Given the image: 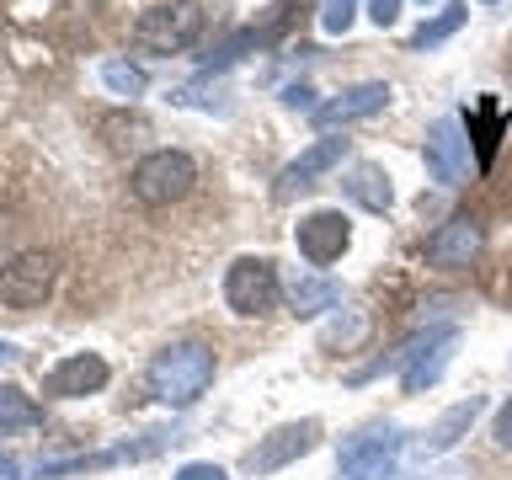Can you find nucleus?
<instances>
[{"label": "nucleus", "instance_id": "6", "mask_svg": "<svg viewBox=\"0 0 512 480\" xmlns=\"http://www.w3.org/2000/svg\"><path fill=\"white\" fill-rule=\"evenodd\" d=\"M278 299H283V278L267 256L230 262V272H224V304L235 315H267V310H278Z\"/></svg>", "mask_w": 512, "mask_h": 480}, {"label": "nucleus", "instance_id": "2", "mask_svg": "<svg viewBox=\"0 0 512 480\" xmlns=\"http://www.w3.org/2000/svg\"><path fill=\"white\" fill-rule=\"evenodd\" d=\"M192 187H198V160L187 150H150L134 166V176H128V192H134L144 208H171V203H182Z\"/></svg>", "mask_w": 512, "mask_h": 480}, {"label": "nucleus", "instance_id": "17", "mask_svg": "<svg viewBox=\"0 0 512 480\" xmlns=\"http://www.w3.org/2000/svg\"><path fill=\"white\" fill-rule=\"evenodd\" d=\"M480 411H486V400H480V395H470V400H459V406H448L443 416H438V422H432L427 427V454H448V448H454L459 438H464V432H470L475 427V416Z\"/></svg>", "mask_w": 512, "mask_h": 480}, {"label": "nucleus", "instance_id": "20", "mask_svg": "<svg viewBox=\"0 0 512 480\" xmlns=\"http://www.w3.org/2000/svg\"><path fill=\"white\" fill-rule=\"evenodd\" d=\"M464 123H470V134H475V128H480V166H491V150H496V134H502V107H496L491 102V96H480V102H475V112H470V118H464Z\"/></svg>", "mask_w": 512, "mask_h": 480}, {"label": "nucleus", "instance_id": "9", "mask_svg": "<svg viewBox=\"0 0 512 480\" xmlns=\"http://www.w3.org/2000/svg\"><path fill=\"white\" fill-rule=\"evenodd\" d=\"M464 171H470V134H464V123L454 112H443L427 128V176L438 187H459Z\"/></svg>", "mask_w": 512, "mask_h": 480}, {"label": "nucleus", "instance_id": "11", "mask_svg": "<svg viewBox=\"0 0 512 480\" xmlns=\"http://www.w3.org/2000/svg\"><path fill=\"white\" fill-rule=\"evenodd\" d=\"M486 251V224L475 214H454L448 224L427 235V262L432 267H470L475 256Z\"/></svg>", "mask_w": 512, "mask_h": 480}, {"label": "nucleus", "instance_id": "26", "mask_svg": "<svg viewBox=\"0 0 512 480\" xmlns=\"http://www.w3.org/2000/svg\"><path fill=\"white\" fill-rule=\"evenodd\" d=\"M368 16H374V27H395L400 0H368Z\"/></svg>", "mask_w": 512, "mask_h": 480}, {"label": "nucleus", "instance_id": "28", "mask_svg": "<svg viewBox=\"0 0 512 480\" xmlns=\"http://www.w3.org/2000/svg\"><path fill=\"white\" fill-rule=\"evenodd\" d=\"M16 475H22V470H16V459L0 454V480H16Z\"/></svg>", "mask_w": 512, "mask_h": 480}, {"label": "nucleus", "instance_id": "3", "mask_svg": "<svg viewBox=\"0 0 512 480\" xmlns=\"http://www.w3.org/2000/svg\"><path fill=\"white\" fill-rule=\"evenodd\" d=\"M400 448H406V432L395 422H374V427L352 432L342 443V454H336V480H390Z\"/></svg>", "mask_w": 512, "mask_h": 480}, {"label": "nucleus", "instance_id": "29", "mask_svg": "<svg viewBox=\"0 0 512 480\" xmlns=\"http://www.w3.org/2000/svg\"><path fill=\"white\" fill-rule=\"evenodd\" d=\"M6 358H16V342H6V336H0V363Z\"/></svg>", "mask_w": 512, "mask_h": 480}, {"label": "nucleus", "instance_id": "4", "mask_svg": "<svg viewBox=\"0 0 512 480\" xmlns=\"http://www.w3.org/2000/svg\"><path fill=\"white\" fill-rule=\"evenodd\" d=\"M198 32H203V6L198 0H171V6L144 11L134 22V32H128V43L144 48V54H182Z\"/></svg>", "mask_w": 512, "mask_h": 480}, {"label": "nucleus", "instance_id": "21", "mask_svg": "<svg viewBox=\"0 0 512 480\" xmlns=\"http://www.w3.org/2000/svg\"><path fill=\"white\" fill-rule=\"evenodd\" d=\"M102 86L112 96H128V102H134V96L144 91V70H139V64H128V59H107L102 64Z\"/></svg>", "mask_w": 512, "mask_h": 480}, {"label": "nucleus", "instance_id": "14", "mask_svg": "<svg viewBox=\"0 0 512 480\" xmlns=\"http://www.w3.org/2000/svg\"><path fill=\"white\" fill-rule=\"evenodd\" d=\"M342 155H347V139H336V134L315 139L299 160H288V166H283V176H278V203H288V198H294V192H304V187H315L331 166H342Z\"/></svg>", "mask_w": 512, "mask_h": 480}, {"label": "nucleus", "instance_id": "27", "mask_svg": "<svg viewBox=\"0 0 512 480\" xmlns=\"http://www.w3.org/2000/svg\"><path fill=\"white\" fill-rule=\"evenodd\" d=\"M310 96H315L310 86H283V102H288V107H310V112H315V102H310Z\"/></svg>", "mask_w": 512, "mask_h": 480}, {"label": "nucleus", "instance_id": "22", "mask_svg": "<svg viewBox=\"0 0 512 480\" xmlns=\"http://www.w3.org/2000/svg\"><path fill=\"white\" fill-rule=\"evenodd\" d=\"M352 22H358V0H320V32L342 38Z\"/></svg>", "mask_w": 512, "mask_h": 480}, {"label": "nucleus", "instance_id": "18", "mask_svg": "<svg viewBox=\"0 0 512 480\" xmlns=\"http://www.w3.org/2000/svg\"><path fill=\"white\" fill-rule=\"evenodd\" d=\"M43 422L38 400L27 390H16V384H0V438H16V432H32Z\"/></svg>", "mask_w": 512, "mask_h": 480}, {"label": "nucleus", "instance_id": "19", "mask_svg": "<svg viewBox=\"0 0 512 480\" xmlns=\"http://www.w3.org/2000/svg\"><path fill=\"white\" fill-rule=\"evenodd\" d=\"M464 22H470V6H464V0H454V6H443L438 16H432V22H422V27L411 32V48H438V43L454 38Z\"/></svg>", "mask_w": 512, "mask_h": 480}, {"label": "nucleus", "instance_id": "15", "mask_svg": "<svg viewBox=\"0 0 512 480\" xmlns=\"http://www.w3.org/2000/svg\"><path fill=\"white\" fill-rule=\"evenodd\" d=\"M283 299L299 320H310L320 310H336V304H342V288H336L331 278H320V272H294V278L283 283Z\"/></svg>", "mask_w": 512, "mask_h": 480}, {"label": "nucleus", "instance_id": "16", "mask_svg": "<svg viewBox=\"0 0 512 480\" xmlns=\"http://www.w3.org/2000/svg\"><path fill=\"white\" fill-rule=\"evenodd\" d=\"M342 187H347V198H352V203H363V208H368V214H390V203H395L390 176H384L379 166H368V160H358V166L342 176Z\"/></svg>", "mask_w": 512, "mask_h": 480}, {"label": "nucleus", "instance_id": "8", "mask_svg": "<svg viewBox=\"0 0 512 480\" xmlns=\"http://www.w3.org/2000/svg\"><path fill=\"white\" fill-rule=\"evenodd\" d=\"M454 352H459V331L454 326L416 331L411 336V358H406V368H400V390H406V395L432 390V384L443 379V368L454 363Z\"/></svg>", "mask_w": 512, "mask_h": 480}, {"label": "nucleus", "instance_id": "13", "mask_svg": "<svg viewBox=\"0 0 512 480\" xmlns=\"http://www.w3.org/2000/svg\"><path fill=\"white\" fill-rule=\"evenodd\" d=\"M390 86L384 80H358V86H347V91H336L331 102H320L310 112V123L315 128H347V123H358V118H374L379 107H390Z\"/></svg>", "mask_w": 512, "mask_h": 480}, {"label": "nucleus", "instance_id": "12", "mask_svg": "<svg viewBox=\"0 0 512 480\" xmlns=\"http://www.w3.org/2000/svg\"><path fill=\"white\" fill-rule=\"evenodd\" d=\"M107 379H112V368H107L102 352H70V358H59L54 368H48L43 395H54V400H80V395L107 390Z\"/></svg>", "mask_w": 512, "mask_h": 480}, {"label": "nucleus", "instance_id": "5", "mask_svg": "<svg viewBox=\"0 0 512 480\" xmlns=\"http://www.w3.org/2000/svg\"><path fill=\"white\" fill-rule=\"evenodd\" d=\"M59 283V256L54 251H22L0 267V304L6 310H38Z\"/></svg>", "mask_w": 512, "mask_h": 480}, {"label": "nucleus", "instance_id": "30", "mask_svg": "<svg viewBox=\"0 0 512 480\" xmlns=\"http://www.w3.org/2000/svg\"><path fill=\"white\" fill-rule=\"evenodd\" d=\"M422 6H432V0H422Z\"/></svg>", "mask_w": 512, "mask_h": 480}, {"label": "nucleus", "instance_id": "25", "mask_svg": "<svg viewBox=\"0 0 512 480\" xmlns=\"http://www.w3.org/2000/svg\"><path fill=\"white\" fill-rule=\"evenodd\" d=\"M491 438H496V443H502L507 454H512V395H507V406L496 411V427H491Z\"/></svg>", "mask_w": 512, "mask_h": 480}, {"label": "nucleus", "instance_id": "7", "mask_svg": "<svg viewBox=\"0 0 512 480\" xmlns=\"http://www.w3.org/2000/svg\"><path fill=\"white\" fill-rule=\"evenodd\" d=\"M294 246L310 267L342 262V251L352 246V219L342 214V208H310V214L294 224Z\"/></svg>", "mask_w": 512, "mask_h": 480}, {"label": "nucleus", "instance_id": "10", "mask_svg": "<svg viewBox=\"0 0 512 480\" xmlns=\"http://www.w3.org/2000/svg\"><path fill=\"white\" fill-rule=\"evenodd\" d=\"M315 443H320V422H283L246 454V470L251 475H272V470H283V464L304 459Z\"/></svg>", "mask_w": 512, "mask_h": 480}, {"label": "nucleus", "instance_id": "23", "mask_svg": "<svg viewBox=\"0 0 512 480\" xmlns=\"http://www.w3.org/2000/svg\"><path fill=\"white\" fill-rule=\"evenodd\" d=\"M102 134H112L118 144H123V134H128V144H134L139 134H150V123H144V118H102Z\"/></svg>", "mask_w": 512, "mask_h": 480}, {"label": "nucleus", "instance_id": "1", "mask_svg": "<svg viewBox=\"0 0 512 480\" xmlns=\"http://www.w3.org/2000/svg\"><path fill=\"white\" fill-rule=\"evenodd\" d=\"M214 347L208 342H171V347H160L155 358H150V395L160 400V406H171V411H187L192 400H198L208 384H214Z\"/></svg>", "mask_w": 512, "mask_h": 480}, {"label": "nucleus", "instance_id": "24", "mask_svg": "<svg viewBox=\"0 0 512 480\" xmlns=\"http://www.w3.org/2000/svg\"><path fill=\"white\" fill-rule=\"evenodd\" d=\"M171 480H230V475H224L219 464H203V459H198V464H182Z\"/></svg>", "mask_w": 512, "mask_h": 480}]
</instances>
